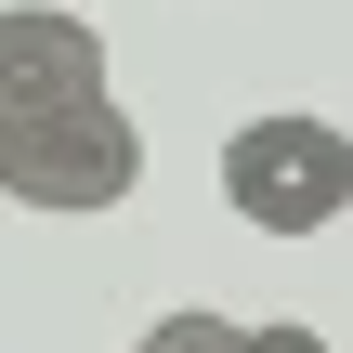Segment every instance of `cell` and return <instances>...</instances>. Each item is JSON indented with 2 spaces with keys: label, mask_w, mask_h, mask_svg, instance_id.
<instances>
[{
  "label": "cell",
  "mask_w": 353,
  "mask_h": 353,
  "mask_svg": "<svg viewBox=\"0 0 353 353\" xmlns=\"http://www.w3.org/2000/svg\"><path fill=\"white\" fill-rule=\"evenodd\" d=\"M223 210L249 236H327L353 210V131L314 105H275V118H236L223 144Z\"/></svg>",
  "instance_id": "cell-1"
},
{
  "label": "cell",
  "mask_w": 353,
  "mask_h": 353,
  "mask_svg": "<svg viewBox=\"0 0 353 353\" xmlns=\"http://www.w3.org/2000/svg\"><path fill=\"white\" fill-rule=\"evenodd\" d=\"M0 196H13V210H52V223L131 210V196H144V118L105 92V105H65V118H39V131H13Z\"/></svg>",
  "instance_id": "cell-2"
},
{
  "label": "cell",
  "mask_w": 353,
  "mask_h": 353,
  "mask_svg": "<svg viewBox=\"0 0 353 353\" xmlns=\"http://www.w3.org/2000/svg\"><path fill=\"white\" fill-rule=\"evenodd\" d=\"M118 65H105V26L65 13V0H0V131H39L65 105H105Z\"/></svg>",
  "instance_id": "cell-3"
},
{
  "label": "cell",
  "mask_w": 353,
  "mask_h": 353,
  "mask_svg": "<svg viewBox=\"0 0 353 353\" xmlns=\"http://www.w3.org/2000/svg\"><path fill=\"white\" fill-rule=\"evenodd\" d=\"M236 341H249L236 314H196V301H183V314H157V327H144L131 353H236Z\"/></svg>",
  "instance_id": "cell-4"
},
{
  "label": "cell",
  "mask_w": 353,
  "mask_h": 353,
  "mask_svg": "<svg viewBox=\"0 0 353 353\" xmlns=\"http://www.w3.org/2000/svg\"><path fill=\"white\" fill-rule=\"evenodd\" d=\"M236 353H341V341H327V327H301V314H262Z\"/></svg>",
  "instance_id": "cell-5"
},
{
  "label": "cell",
  "mask_w": 353,
  "mask_h": 353,
  "mask_svg": "<svg viewBox=\"0 0 353 353\" xmlns=\"http://www.w3.org/2000/svg\"><path fill=\"white\" fill-rule=\"evenodd\" d=\"M0 157H13V131H0Z\"/></svg>",
  "instance_id": "cell-6"
}]
</instances>
